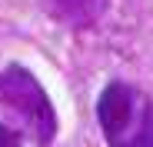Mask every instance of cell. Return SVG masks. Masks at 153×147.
<instances>
[{
	"instance_id": "4",
	"label": "cell",
	"mask_w": 153,
	"mask_h": 147,
	"mask_svg": "<svg viewBox=\"0 0 153 147\" xmlns=\"http://www.w3.org/2000/svg\"><path fill=\"white\" fill-rule=\"evenodd\" d=\"M23 137H20V130H13V127H7V124H0V144H20Z\"/></svg>"
},
{
	"instance_id": "1",
	"label": "cell",
	"mask_w": 153,
	"mask_h": 147,
	"mask_svg": "<svg viewBox=\"0 0 153 147\" xmlns=\"http://www.w3.org/2000/svg\"><path fill=\"white\" fill-rule=\"evenodd\" d=\"M97 120L117 147H153V100L133 84L110 80L100 90Z\"/></svg>"
},
{
	"instance_id": "2",
	"label": "cell",
	"mask_w": 153,
	"mask_h": 147,
	"mask_svg": "<svg viewBox=\"0 0 153 147\" xmlns=\"http://www.w3.org/2000/svg\"><path fill=\"white\" fill-rule=\"evenodd\" d=\"M0 107H7L17 117L23 140H33V144L53 140L57 110L50 104L47 90L40 87V80L23 64H10V67L0 70Z\"/></svg>"
},
{
	"instance_id": "3",
	"label": "cell",
	"mask_w": 153,
	"mask_h": 147,
	"mask_svg": "<svg viewBox=\"0 0 153 147\" xmlns=\"http://www.w3.org/2000/svg\"><path fill=\"white\" fill-rule=\"evenodd\" d=\"M40 7L67 27H90L107 14L110 0H40Z\"/></svg>"
}]
</instances>
